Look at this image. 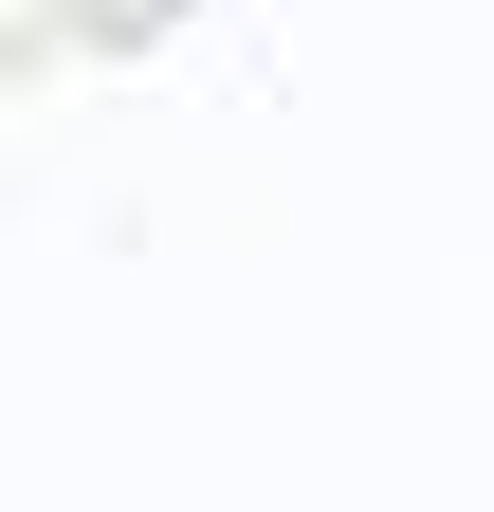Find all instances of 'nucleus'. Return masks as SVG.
I'll return each mask as SVG.
<instances>
[{"instance_id": "1", "label": "nucleus", "mask_w": 494, "mask_h": 512, "mask_svg": "<svg viewBox=\"0 0 494 512\" xmlns=\"http://www.w3.org/2000/svg\"><path fill=\"white\" fill-rule=\"evenodd\" d=\"M147 19H183V0H147Z\"/></svg>"}]
</instances>
